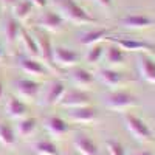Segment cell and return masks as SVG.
I'll list each match as a JSON object with an SVG mask.
<instances>
[{"label": "cell", "mask_w": 155, "mask_h": 155, "mask_svg": "<svg viewBox=\"0 0 155 155\" xmlns=\"http://www.w3.org/2000/svg\"><path fill=\"white\" fill-rule=\"evenodd\" d=\"M54 6L64 20L71 22L74 25H93L98 22L74 0H54Z\"/></svg>", "instance_id": "cell-1"}, {"label": "cell", "mask_w": 155, "mask_h": 155, "mask_svg": "<svg viewBox=\"0 0 155 155\" xmlns=\"http://www.w3.org/2000/svg\"><path fill=\"white\" fill-rule=\"evenodd\" d=\"M123 121L126 129L138 143H149L153 140V132L150 130V127L146 124V121L140 116L134 115V113H124L123 115Z\"/></svg>", "instance_id": "cell-2"}, {"label": "cell", "mask_w": 155, "mask_h": 155, "mask_svg": "<svg viewBox=\"0 0 155 155\" xmlns=\"http://www.w3.org/2000/svg\"><path fill=\"white\" fill-rule=\"evenodd\" d=\"M104 106L113 112H126L138 106V98L127 90H113L104 96Z\"/></svg>", "instance_id": "cell-3"}, {"label": "cell", "mask_w": 155, "mask_h": 155, "mask_svg": "<svg viewBox=\"0 0 155 155\" xmlns=\"http://www.w3.org/2000/svg\"><path fill=\"white\" fill-rule=\"evenodd\" d=\"M107 41L118 45L123 51L126 53H153L155 45L147 42V41H141V39H132V37H113L109 36Z\"/></svg>", "instance_id": "cell-4"}, {"label": "cell", "mask_w": 155, "mask_h": 155, "mask_svg": "<svg viewBox=\"0 0 155 155\" xmlns=\"http://www.w3.org/2000/svg\"><path fill=\"white\" fill-rule=\"evenodd\" d=\"M90 95L82 88H65L61 101L58 104L61 107H65V109H76V107H82V106H90Z\"/></svg>", "instance_id": "cell-5"}, {"label": "cell", "mask_w": 155, "mask_h": 155, "mask_svg": "<svg viewBox=\"0 0 155 155\" xmlns=\"http://www.w3.org/2000/svg\"><path fill=\"white\" fill-rule=\"evenodd\" d=\"M36 23L41 27L42 30L48 31V33H59L64 25H65V20L62 19V16L58 11H51V9H45L41 12V16L37 17Z\"/></svg>", "instance_id": "cell-6"}, {"label": "cell", "mask_w": 155, "mask_h": 155, "mask_svg": "<svg viewBox=\"0 0 155 155\" xmlns=\"http://www.w3.org/2000/svg\"><path fill=\"white\" fill-rule=\"evenodd\" d=\"M79 59L81 56L73 48L61 47V45L53 47V65H58L62 68H71V67H76Z\"/></svg>", "instance_id": "cell-7"}, {"label": "cell", "mask_w": 155, "mask_h": 155, "mask_svg": "<svg viewBox=\"0 0 155 155\" xmlns=\"http://www.w3.org/2000/svg\"><path fill=\"white\" fill-rule=\"evenodd\" d=\"M120 25L127 30H147L155 25V19L143 12H132V14L124 16L120 20Z\"/></svg>", "instance_id": "cell-8"}, {"label": "cell", "mask_w": 155, "mask_h": 155, "mask_svg": "<svg viewBox=\"0 0 155 155\" xmlns=\"http://www.w3.org/2000/svg\"><path fill=\"white\" fill-rule=\"evenodd\" d=\"M137 65L141 79L155 85V58L150 53H138Z\"/></svg>", "instance_id": "cell-9"}, {"label": "cell", "mask_w": 155, "mask_h": 155, "mask_svg": "<svg viewBox=\"0 0 155 155\" xmlns=\"http://www.w3.org/2000/svg\"><path fill=\"white\" fill-rule=\"evenodd\" d=\"M19 68L31 76H47L48 74V67L45 65V62L39 61L37 58H31V56H25L19 59Z\"/></svg>", "instance_id": "cell-10"}, {"label": "cell", "mask_w": 155, "mask_h": 155, "mask_svg": "<svg viewBox=\"0 0 155 155\" xmlns=\"http://www.w3.org/2000/svg\"><path fill=\"white\" fill-rule=\"evenodd\" d=\"M68 120L79 124H92L98 120V113L92 106H82L76 109H68Z\"/></svg>", "instance_id": "cell-11"}, {"label": "cell", "mask_w": 155, "mask_h": 155, "mask_svg": "<svg viewBox=\"0 0 155 155\" xmlns=\"http://www.w3.org/2000/svg\"><path fill=\"white\" fill-rule=\"evenodd\" d=\"M44 127L54 138H62L70 132V124L61 116H48V118H45Z\"/></svg>", "instance_id": "cell-12"}, {"label": "cell", "mask_w": 155, "mask_h": 155, "mask_svg": "<svg viewBox=\"0 0 155 155\" xmlns=\"http://www.w3.org/2000/svg\"><path fill=\"white\" fill-rule=\"evenodd\" d=\"M16 90L20 98L25 99H36L41 92V84L30 78H20L16 81Z\"/></svg>", "instance_id": "cell-13"}, {"label": "cell", "mask_w": 155, "mask_h": 155, "mask_svg": "<svg viewBox=\"0 0 155 155\" xmlns=\"http://www.w3.org/2000/svg\"><path fill=\"white\" fill-rule=\"evenodd\" d=\"M70 81L71 84L76 87V88H88V87H92L93 82H95V74L84 68V67H76L70 71Z\"/></svg>", "instance_id": "cell-14"}, {"label": "cell", "mask_w": 155, "mask_h": 155, "mask_svg": "<svg viewBox=\"0 0 155 155\" xmlns=\"http://www.w3.org/2000/svg\"><path fill=\"white\" fill-rule=\"evenodd\" d=\"M65 84H64L61 79H54L51 81L45 90L44 93V99H42V104L44 106H54L58 104V102L61 101L64 92H65Z\"/></svg>", "instance_id": "cell-15"}, {"label": "cell", "mask_w": 155, "mask_h": 155, "mask_svg": "<svg viewBox=\"0 0 155 155\" xmlns=\"http://www.w3.org/2000/svg\"><path fill=\"white\" fill-rule=\"evenodd\" d=\"M96 78H98V79L104 84V85H107V87H110V88L120 87V85L124 84V81H126V79H124V74L120 73L118 70L112 68V67L99 68V70L96 71Z\"/></svg>", "instance_id": "cell-16"}, {"label": "cell", "mask_w": 155, "mask_h": 155, "mask_svg": "<svg viewBox=\"0 0 155 155\" xmlns=\"http://www.w3.org/2000/svg\"><path fill=\"white\" fill-rule=\"evenodd\" d=\"M36 42L39 47V56H41L42 62L53 65V44H51L50 36L44 31H39L36 36Z\"/></svg>", "instance_id": "cell-17"}, {"label": "cell", "mask_w": 155, "mask_h": 155, "mask_svg": "<svg viewBox=\"0 0 155 155\" xmlns=\"http://www.w3.org/2000/svg\"><path fill=\"white\" fill-rule=\"evenodd\" d=\"M112 30L109 28H95V30H88L81 34L79 37V44L84 47H92L95 44H101L102 41H107V37L110 36Z\"/></svg>", "instance_id": "cell-18"}, {"label": "cell", "mask_w": 155, "mask_h": 155, "mask_svg": "<svg viewBox=\"0 0 155 155\" xmlns=\"http://www.w3.org/2000/svg\"><path fill=\"white\" fill-rule=\"evenodd\" d=\"M73 144L76 147V150L81 155H99V149L98 144L85 134H78L74 137Z\"/></svg>", "instance_id": "cell-19"}, {"label": "cell", "mask_w": 155, "mask_h": 155, "mask_svg": "<svg viewBox=\"0 0 155 155\" xmlns=\"http://www.w3.org/2000/svg\"><path fill=\"white\" fill-rule=\"evenodd\" d=\"M5 112L9 118L12 120H22L27 116V112H28V107L23 101H20L19 98L16 96H9L6 104H5Z\"/></svg>", "instance_id": "cell-20"}, {"label": "cell", "mask_w": 155, "mask_h": 155, "mask_svg": "<svg viewBox=\"0 0 155 155\" xmlns=\"http://www.w3.org/2000/svg\"><path fill=\"white\" fill-rule=\"evenodd\" d=\"M104 58L107 61V64L115 68V67H123L126 61H127V56H126V51H123L118 45L112 44L110 47L106 48V53H104Z\"/></svg>", "instance_id": "cell-21"}, {"label": "cell", "mask_w": 155, "mask_h": 155, "mask_svg": "<svg viewBox=\"0 0 155 155\" xmlns=\"http://www.w3.org/2000/svg\"><path fill=\"white\" fill-rule=\"evenodd\" d=\"M20 33H22L20 22L16 17H8L6 22H5V27H3L5 42L6 44H14L17 39L20 37Z\"/></svg>", "instance_id": "cell-22"}, {"label": "cell", "mask_w": 155, "mask_h": 155, "mask_svg": "<svg viewBox=\"0 0 155 155\" xmlns=\"http://www.w3.org/2000/svg\"><path fill=\"white\" fill-rule=\"evenodd\" d=\"M31 149L37 155H61L58 146L51 140H39L31 144Z\"/></svg>", "instance_id": "cell-23"}, {"label": "cell", "mask_w": 155, "mask_h": 155, "mask_svg": "<svg viewBox=\"0 0 155 155\" xmlns=\"http://www.w3.org/2000/svg\"><path fill=\"white\" fill-rule=\"evenodd\" d=\"M33 9H34V5L30 0H17V2L12 5V17H16L19 22L25 20L27 17H30Z\"/></svg>", "instance_id": "cell-24"}, {"label": "cell", "mask_w": 155, "mask_h": 155, "mask_svg": "<svg viewBox=\"0 0 155 155\" xmlns=\"http://www.w3.org/2000/svg\"><path fill=\"white\" fill-rule=\"evenodd\" d=\"M20 39H22V44H23V48L27 51V54L31 56V58H39V47H37V42H36V37L33 34H30L28 31L22 30Z\"/></svg>", "instance_id": "cell-25"}, {"label": "cell", "mask_w": 155, "mask_h": 155, "mask_svg": "<svg viewBox=\"0 0 155 155\" xmlns=\"http://www.w3.org/2000/svg\"><path fill=\"white\" fill-rule=\"evenodd\" d=\"M0 143L5 147H12L16 144V132L8 123H0Z\"/></svg>", "instance_id": "cell-26"}, {"label": "cell", "mask_w": 155, "mask_h": 155, "mask_svg": "<svg viewBox=\"0 0 155 155\" xmlns=\"http://www.w3.org/2000/svg\"><path fill=\"white\" fill-rule=\"evenodd\" d=\"M37 129V120L33 116H27V118H22L17 124V134L20 137H30L36 132Z\"/></svg>", "instance_id": "cell-27"}, {"label": "cell", "mask_w": 155, "mask_h": 155, "mask_svg": "<svg viewBox=\"0 0 155 155\" xmlns=\"http://www.w3.org/2000/svg\"><path fill=\"white\" fill-rule=\"evenodd\" d=\"M104 53H106V48L102 44H95L92 47H88V51L85 54V61L87 64H90V65H95V64H98L102 58H104Z\"/></svg>", "instance_id": "cell-28"}, {"label": "cell", "mask_w": 155, "mask_h": 155, "mask_svg": "<svg viewBox=\"0 0 155 155\" xmlns=\"http://www.w3.org/2000/svg\"><path fill=\"white\" fill-rule=\"evenodd\" d=\"M106 147L109 155H126V147L123 146V143H120L118 140H107L106 141Z\"/></svg>", "instance_id": "cell-29"}, {"label": "cell", "mask_w": 155, "mask_h": 155, "mask_svg": "<svg viewBox=\"0 0 155 155\" xmlns=\"http://www.w3.org/2000/svg\"><path fill=\"white\" fill-rule=\"evenodd\" d=\"M96 5L102 9H110L112 5H113V0H95Z\"/></svg>", "instance_id": "cell-30"}, {"label": "cell", "mask_w": 155, "mask_h": 155, "mask_svg": "<svg viewBox=\"0 0 155 155\" xmlns=\"http://www.w3.org/2000/svg\"><path fill=\"white\" fill-rule=\"evenodd\" d=\"M30 2L34 5V6H37V8H47V0H30Z\"/></svg>", "instance_id": "cell-31"}, {"label": "cell", "mask_w": 155, "mask_h": 155, "mask_svg": "<svg viewBox=\"0 0 155 155\" xmlns=\"http://www.w3.org/2000/svg\"><path fill=\"white\" fill-rule=\"evenodd\" d=\"M3 92H5V88H3V82L0 81V99L3 98Z\"/></svg>", "instance_id": "cell-32"}, {"label": "cell", "mask_w": 155, "mask_h": 155, "mask_svg": "<svg viewBox=\"0 0 155 155\" xmlns=\"http://www.w3.org/2000/svg\"><path fill=\"white\" fill-rule=\"evenodd\" d=\"M5 58V50H3V47H2V44H0V61H2Z\"/></svg>", "instance_id": "cell-33"}, {"label": "cell", "mask_w": 155, "mask_h": 155, "mask_svg": "<svg viewBox=\"0 0 155 155\" xmlns=\"http://www.w3.org/2000/svg\"><path fill=\"white\" fill-rule=\"evenodd\" d=\"M3 2H5L6 5H14V3L17 2V0H3Z\"/></svg>", "instance_id": "cell-34"}, {"label": "cell", "mask_w": 155, "mask_h": 155, "mask_svg": "<svg viewBox=\"0 0 155 155\" xmlns=\"http://www.w3.org/2000/svg\"><path fill=\"white\" fill-rule=\"evenodd\" d=\"M137 155H153V153H150V152H147V150H143V152H138Z\"/></svg>", "instance_id": "cell-35"}]
</instances>
